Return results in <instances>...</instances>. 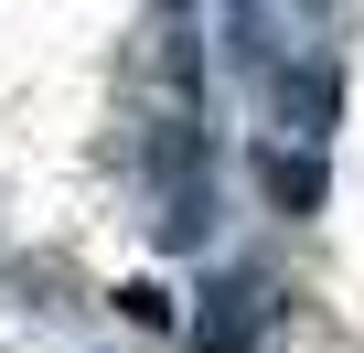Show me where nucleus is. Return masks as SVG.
<instances>
[{
  "mask_svg": "<svg viewBox=\"0 0 364 353\" xmlns=\"http://www.w3.org/2000/svg\"><path fill=\"white\" fill-rule=\"evenodd\" d=\"M257 11H289V22H321L332 0H257Z\"/></svg>",
  "mask_w": 364,
  "mask_h": 353,
  "instance_id": "nucleus-4",
  "label": "nucleus"
},
{
  "mask_svg": "<svg viewBox=\"0 0 364 353\" xmlns=\"http://www.w3.org/2000/svg\"><path fill=\"white\" fill-rule=\"evenodd\" d=\"M268 193L300 204V214L321 204V150H311V139H300V150H268Z\"/></svg>",
  "mask_w": 364,
  "mask_h": 353,
  "instance_id": "nucleus-3",
  "label": "nucleus"
},
{
  "mask_svg": "<svg viewBox=\"0 0 364 353\" xmlns=\"http://www.w3.org/2000/svg\"><path fill=\"white\" fill-rule=\"evenodd\" d=\"M268 321V278H225L215 289V321H193V353H247Z\"/></svg>",
  "mask_w": 364,
  "mask_h": 353,
  "instance_id": "nucleus-2",
  "label": "nucleus"
},
{
  "mask_svg": "<svg viewBox=\"0 0 364 353\" xmlns=\"http://www.w3.org/2000/svg\"><path fill=\"white\" fill-rule=\"evenodd\" d=\"M268 107H279V129L289 139H332V118H343V75L321 65V54H289V65H268Z\"/></svg>",
  "mask_w": 364,
  "mask_h": 353,
  "instance_id": "nucleus-1",
  "label": "nucleus"
}]
</instances>
